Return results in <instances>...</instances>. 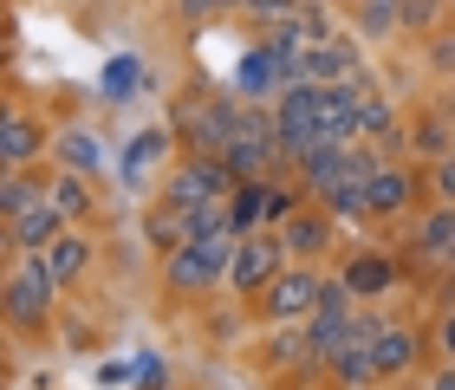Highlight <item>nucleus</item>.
<instances>
[{
    "label": "nucleus",
    "mask_w": 455,
    "mask_h": 390,
    "mask_svg": "<svg viewBox=\"0 0 455 390\" xmlns=\"http://www.w3.org/2000/svg\"><path fill=\"white\" fill-rule=\"evenodd\" d=\"M52 299H59V274L46 267V254H20L7 267V319L20 332H33L52 319Z\"/></svg>",
    "instance_id": "2"
},
{
    "label": "nucleus",
    "mask_w": 455,
    "mask_h": 390,
    "mask_svg": "<svg viewBox=\"0 0 455 390\" xmlns=\"http://www.w3.org/2000/svg\"><path fill=\"white\" fill-rule=\"evenodd\" d=\"M358 7V27H364V39H390L403 27V0H351Z\"/></svg>",
    "instance_id": "16"
},
{
    "label": "nucleus",
    "mask_w": 455,
    "mask_h": 390,
    "mask_svg": "<svg viewBox=\"0 0 455 390\" xmlns=\"http://www.w3.org/2000/svg\"><path fill=\"white\" fill-rule=\"evenodd\" d=\"M280 274H286V241H280V235L254 228V235H241V241H235V260H228V286H235L241 299H260Z\"/></svg>",
    "instance_id": "4"
},
{
    "label": "nucleus",
    "mask_w": 455,
    "mask_h": 390,
    "mask_svg": "<svg viewBox=\"0 0 455 390\" xmlns=\"http://www.w3.org/2000/svg\"><path fill=\"white\" fill-rule=\"evenodd\" d=\"M39 195H46V182H33L27 170H7V182H0V221H13L20 209H33Z\"/></svg>",
    "instance_id": "17"
},
{
    "label": "nucleus",
    "mask_w": 455,
    "mask_h": 390,
    "mask_svg": "<svg viewBox=\"0 0 455 390\" xmlns=\"http://www.w3.org/2000/svg\"><path fill=\"white\" fill-rule=\"evenodd\" d=\"M436 352H443V364H455V306H449L443 325H436Z\"/></svg>",
    "instance_id": "23"
},
{
    "label": "nucleus",
    "mask_w": 455,
    "mask_h": 390,
    "mask_svg": "<svg viewBox=\"0 0 455 390\" xmlns=\"http://www.w3.org/2000/svg\"><path fill=\"white\" fill-rule=\"evenodd\" d=\"M228 170H235V182H260L267 170L280 163V124H274V111H241V131L235 143H228Z\"/></svg>",
    "instance_id": "5"
},
{
    "label": "nucleus",
    "mask_w": 455,
    "mask_h": 390,
    "mask_svg": "<svg viewBox=\"0 0 455 390\" xmlns=\"http://www.w3.org/2000/svg\"><path fill=\"white\" fill-rule=\"evenodd\" d=\"M410 137H417L423 156H455V137H449L443 117H417V131H410Z\"/></svg>",
    "instance_id": "20"
},
{
    "label": "nucleus",
    "mask_w": 455,
    "mask_h": 390,
    "mask_svg": "<svg viewBox=\"0 0 455 390\" xmlns=\"http://www.w3.org/2000/svg\"><path fill=\"white\" fill-rule=\"evenodd\" d=\"M163 156H170V131H137V137H131V156H124V170H131V182H137L143 170H156Z\"/></svg>",
    "instance_id": "19"
},
{
    "label": "nucleus",
    "mask_w": 455,
    "mask_h": 390,
    "mask_svg": "<svg viewBox=\"0 0 455 390\" xmlns=\"http://www.w3.org/2000/svg\"><path fill=\"white\" fill-rule=\"evenodd\" d=\"M280 241H286V254H293V260H319L339 241V221H332L325 202H306V209H293L280 221Z\"/></svg>",
    "instance_id": "8"
},
{
    "label": "nucleus",
    "mask_w": 455,
    "mask_h": 390,
    "mask_svg": "<svg viewBox=\"0 0 455 390\" xmlns=\"http://www.w3.org/2000/svg\"><path fill=\"white\" fill-rule=\"evenodd\" d=\"M319 286H325V274H313V260H299V267H286V274L260 293V313L274 325H306L319 313Z\"/></svg>",
    "instance_id": "6"
},
{
    "label": "nucleus",
    "mask_w": 455,
    "mask_h": 390,
    "mask_svg": "<svg viewBox=\"0 0 455 390\" xmlns=\"http://www.w3.org/2000/svg\"><path fill=\"white\" fill-rule=\"evenodd\" d=\"M46 267L59 274V286H66V280H78V274L92 267V241L78 235V228H66V235H59L52 248H46Z\"/></svg>",
    "instance_id": "14"
},
{
    "label": "nucleus",
    "mask_w": 455,
    "mask_h": 390,
    "mask_svg": "<svg viewBox=\"0 0 455 390\" xmlns=\"http://www.w3.org/2000/svg\"><path fill=\"white\" fill-rule=\"evenodd\" d=\"M235 228H221V235H196V241H182V248L170 254V267H163V286H170L176 299H202L215 280H228V260H235Z\"/></svg>",
    "instance_id": "1"
},
{
    "label": "nucleus",
    "mask_w": 455,
    "mask_h": 390,
    "mask_svg": "<svg viewBox=\"0 0 455 390\" xmlns=\"http://www.w3.org/2000/svg\"><path fill=\"white\" fill-rule=\"evenodd\" d=\"M52 156H59V170H72V176H98L105 170V137L92 124H66L52 137Z\"/></svg>",
    "instance_id": "10"
},
{
    "label": "nucleus",
    "mask_w": 455,
    "mask_h": 390,
    "mask_svg": "<svg viewBox=\"0 0 455 390\" xmlns=\"http://www.w3.org/2000/svg\"><path fill=\"white\" fill-rule=\"evenodd\" d=\"M274 124H280V156L306 163L313 150H325V131H319V85H280V105H274Z\"/></svg>",
    "instance_id": "3"
},
{
    "label": "nucleus",
    "mask_w": 455,
    "mask_h": 390,
    "mask_svg": "<svg viewBox=\"0 0 455 390\" xmlns=\"http://www.w3.org/2000/svg\"><path fill=\"white\" fill-rule=\"evenodd\" d=\"M390 280H397V267H390V260H378V254H358V260L345 267V286H351L358 299H378V293H390Z\"/></svg>",
    "instance_id": "15"
},
{
    "label": "nucleus",
    "mask_w": 455,
    "mask_h": 390,
    "mask_svg": "<svg viewBox=\"0 0 455 390\" xmlns=\"http://www.w3.org/2000/svg\"><path fill=\"white\" fill-rule=\"evenodd\" d=\"M429 195L455 202V156H436V170H429Z\"/></svg>",
    "instance_id": "21"
},
{
    "label": "nucleus",
    "mask_w": 455,
    "mask_h": 390,
    "mask_svg": "<svg viewBox=\"0 0 455 390\" xmlns=\"http://www.w3.org/2000/svg\"><path fill=\"white\" fill-rule=\"evenodd\" d=\"M417 352H423L417 325H384L378 345H371V358H378V378H403L410 364H417Z\"/></svg>",
    "instance_id": "12"
},
{
    "label": "nucleus",
    "mask_w": 455,
    "mask_h": 390,
    "mask_svg": "<svg viewBox=\"0 0 455 390\" xmlns=\"http://www.w3.org/2000/svg\"><path fill=\"white\" fill-rule=\"evenodd\" d=\"M66 228H72V215L59 209V202H52V189H46V195L33 202V209H20V215L7 221V248H13V254H46V248H52V241L66 235Z\"/></svg>",
    "instance_id": "7"
},
{
    "label": "nucleus",
    "mask_w": 455,
    "mask_h": 390,
    "mask_svg": "<svg viewBox=\"0 0 455 390\" xmlns=\"http://www.w3.org/2000/svg\"><path fill=\"white\" fill-rule=\"evenodd\" d=\"M52 202H59V209H66L72 221H85V215H92V176L59 170V176H52Z\"/></svg>",
    "instance_id": "18"
},
{
    "label": "nucleus",
    "mask_w": 455,
    "mask_h": 390,
    "mask_svg": "<svg viewBox=\"0 0 455 390\" xmlns=\"http://www.w3.org/2000/svg\"><path fill=\"white\" fill-rule=\"evenodd\" d=\"M429 390H455V364H443V371L429 378Z\"/></svg>",
    "instance_id": "24"
},
{
    "label": "nucleus",
    "mask_w": 455,
    "mask_h": 390,
    "mask_svg": "<svg viewBox=\"0 0 455 390\" xmlns=\"http://www.w3.org/2000/svg\"><path fill=\"white\" fill-rule=\"evenodd\" d=\"M410 248L423 260H455V202H436V209H423L417 235H410Z\"/></svg>",
    "instance_id": "11"
},
{
    "label": "nucleus",
    "mask_w": 455,
    "mask_h": 390,
    "mask_svg": "<svg viewBox=\"0 0 455 390\" xmlns=\"http://www.w3.org/2000/svg\"><path fill=\"white\" fill-rule=\"evenodd\" d=\"M410 195H417V182H410V170H384L364 182V215H403L410 209Z\"/></svg>",
    "instance_id": "13"
},
{
    "label": "nucleus",
    "mask_w": 455,
    "mask_h": 390,
    "mask_svg": "<svg viewBox=\"0 0 455 390\" xmlns=\"http://www.w3.org/2000/svg\"><path fill=\"white\" fill-rule=\"evenodd\" d=\"M449 267H455V260H449Z\"/></svg>",
    "instance_id": "25"
},
{
    "label": "nucleus",
    "mask_w": 455,
    "mask_h": 390,
    "mask_svg": "<svg viewBox=\"0 0 455 390\" xmlns=\"http://www.w3.org/2000/svg\"><path fill=\"white\" fill-rule=\"evenodd\" d=\"M52 137L46 124H39L33 111H7V124H0V156H7V170H27L33 156H46Z\"/></svg>",
    "instance_id": "9"
},
{
    "label": "nucleus",
    "mask_w": 455,
    "mask_h": 390,
    "mask_svg": "<svg viewBox=\"0 0 455 390\" xmlns=\"http://www.w3.org/2000/svg\"><path fill=\"white\" fill-rule=\"evenodd\" d=\"M436 13H443L436 0H403V27H410V33H423V27H429Z\"/></svg>",
    "instance_id": "22"
}]
</instances>
